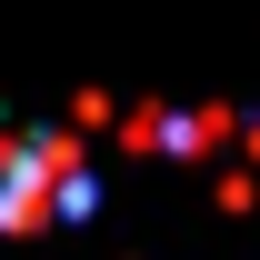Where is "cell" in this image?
Masks as SVG:
<instances>
[{"label": "cell", "instance_id": "6da1fadb", "mask_svg": "<svg viewBox=\"0 0 260 260\" xmlns=\"http://www.w3.org/2000/svg\"><path fill=\"white\" fill-rule=\"evenodd\" d=\"M90 170L70 160L60 140H20V150H0V220L30 230V220H70V210H90Z\"/></svg>", "mask_w": 260, "mask_h": 260}]
</instances>
